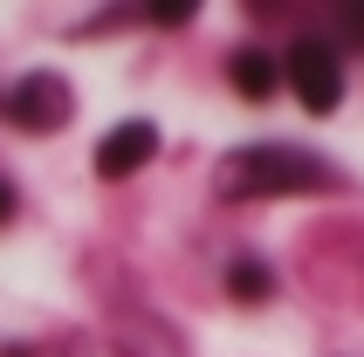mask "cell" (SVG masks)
Instances as JSON below:
<instances>
[{"instance_id": "6da1fadb", "label": "cell", "mask_w": 364, "mask_h": 357, "mask_svg": "<svg viewBox=\"0 0 364 357\" xmlns=\"http://www.w3.org/2000/svg\"><path fill=\"white\" fill-rule=\"evenodd\" d=\"M330 178L337 172L323 159L296 151V144H247V151H234L220 165V193L227 199H275V193H316Z\"/></svg>"}, {"instance_id": "7a4b0ae2", "label": "cell", "mask_w": 364, "mask_h": 357, "mask_svg": "<svg viewBox=\"0 0 364 357\" xmlns=\"http://www.w3.org/2000/svg\"><path fill=\"white\" fill-rule=\"evenodd\" d=\"M282 76H289V90L303 97V110H316V117H330V110L344 103V62H337V48H330L323 35H296L289 41Z\"/></svg>"}, {"instance_id": "3957f363", "label": "cell", "mask_w": 364, "mask_h": 357, "mask_svg": "<svg viewBox=\"0 0 364 357\" xmlns=\"http://www.w3.org/2000/svg\"><path fill=\"white\" fill-rule=\"evenodd\" d=\"M69 110H76V97L62 76H21L14 90H0V117L21 124V131H62Z\"/></svg>"}, {"instance_id": "277c9868", "label": "cell", "mask_w": 364, "mask_h": 357, "mask_svg": "<svg viewBox=\"0 0 364 357\" xmlns=\"http://www.w3.org/2000/svg\"><path fill=\"white\" fill-rule=\"evenodd\" d=\"M151 151H159V131L144 117L117 124V131H103V144H97V178H131Z\"/></svg>"}, {"instance_id": "5b68a950", "label": "cell", "mask_w": 364, "mask_h": 357, "mask_svg": "<svg viewBox=\"0 0 364 357\" xmlns=\"http://www.w3.org/2000/svg\"><path fill=\"white\" fill-rule=\"evenodd\" d=\"M227 76H234V90H241V97H275V90H282V62L268 55V48H234V55H227Z\"/></svg>"}, {"instance_id": "8992f818", "label": "cell", "mask_w": 364, "mask_h": 357, "mask_svg": "<svg viewBox=\"0 0 364 357\" xmlns=\"http://www.w3.org/2000/svg\"><path fill=\"white\" fill-rule=\"evenodd\" d=\"M227 296H241V302H268V296H275V275H268V261H255V255L227 261Z\"/></svg>"}, {"instance_id": "52a82bcc", "label": "cell", "mask_w": 364, "mask_h": 357, "mask_svg": "<svg viewBox=\"0 0 364 357\" xmlns=\"http://www.w3.org/2000/svg\"><path fill=\"white\" fill-rule=\"evenodd\" d=\"M144 14H151V21H165V28H179V21H193V0H151Z\"/></svg>"}, {"instance_id": "ba28073f", "label": "cell", "mask_w": 364, "mask_h": 357, "mask_svg": "<svg viewBox=\"0 0 364 357\" xmlns=\"http://www.w3.org/2000/svg\"><path fill=\"white\" fill-rule=\"evenodd\" d=\"M337 28H350V41L364 48V7H337Z\"/></svg>"}, {"instance_id": "9c48e42d", "label": "cell", "mask_w": 364, "mask_h": 357, "mask_svg": "<svg viewBox=\"0 0 364 357\" xmlns=\"http://www.w3.org/2000/svg\"><path fill=\"white\" fill-rule=\"evenodd\" d=\"M7 220H14V186L0 178V227H7Z\"/></svg>"}]
</instances>
